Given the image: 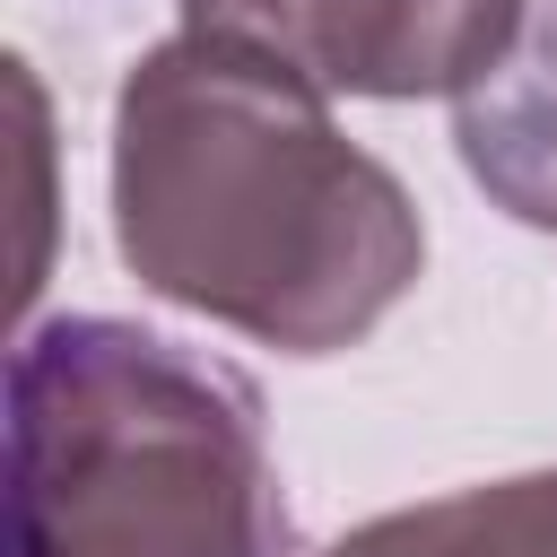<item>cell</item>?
<instances>
[{
    "instance_id": "obj_1",
    "label": "cell",
    "mask_w": 557,
    "mask_h": 557,
    "mask_svg": "<svg viewBox=\"0 0 557 557\" xmlns=\"http://www.w3.org/2000/svg\"><path fill=\"white\" fill-rule=\"evenodd\" d=\"M113 252L183 313L339 357L418 287L426 226L296 70L165 35L113 96Z\"/></svg>"
},
{
    "instance_id": "obj_2",
    "label": "cell",
    "mask_w": 557,
    "mask_h": 557,
    "mask_svg": "<svg viewBox=\"0 0 557 557\" xmlns=\"http://www.w3.org/2000/svg\"><path fill=\"white\" fill-rule=\"evenodd\" d=\"M9 557H287L261 392L113 313L9 357Z\"/></svg>"
},
{
    "instance_id": "obj_3",
    "label": "cell",
    "mask_w": 557,
    "mask_h": 557,
    "mask_svg": "<svg viewBox=\"0 0 557 557\" xmlns=\"http://www.w3.org/2000/svg\"><path fill=\"white\" fill-rule=\"evenodd\" d=\"M183 35L296 70L313 96H470L513 44L522 0H183Z\"/></svg>"
},
{
    "instance_id": "obj_4",
    "label": "cell",
    "mask_w": 557,
    "mask_h": 557,
    "mask_svg": "<svg viewBox=\"0 0 557 557\" xmlns=\"http://www.w3.org/2000/svg\"><path fill=\"white\" fill-rule=\"evenodd\" d=\"M453 148L505 218L557 235V26L522 35L470 96H453Z\"/></svg>"
},
{
    "instance_id": "obj_5",
    "label": "cell",
    "mask_w": 557,
    "mask_h": 557,
    "mask_svg": "<svg viewBox=\"0 0 557 557\" xmlns=\"http://www.w3.org/2000/svg\"><path fill=\"white\" fill-rule=\"evenodd\" d=\"M322 557H557V470L479 479L339 531Z\"/></svg>"
}]
</instances>
